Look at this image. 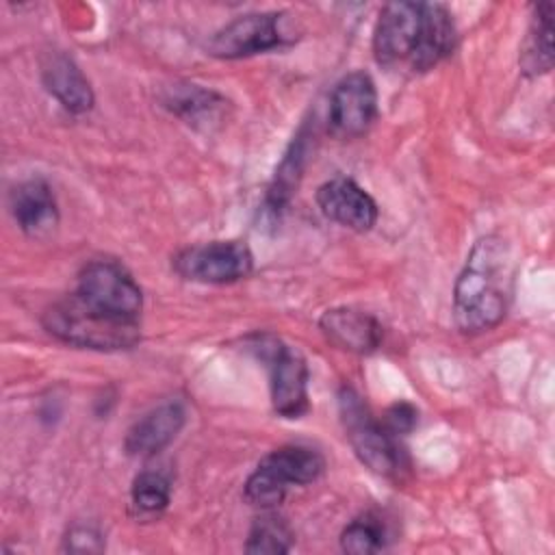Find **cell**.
Listing matches in <instances>:
<instances>
[{
    "instance_id": "14",
    "label": "cell",
    "mask_w": 555,
    "mask_h": 555,
    "mask_svg": "<svg viewBox=\"0 0 555 555\" xmlns=\"http://www.w3.org/2000/svg\"><path fill=\"white\" fill-rule=\"evenodd\" d=\"M41 80L46 89L69 113H87L93 106V89L80 67L63 52H50L41 63Z\"/></svg>"
},
{
    "instance_id": "11",
    "label": "cell",
    "mask_w": 555,
    "mask_h": 555,
    "mask_svg": "<svg viewBox=\"0 0 555 555\" xmlns=\"http://www.w3.org/2000/svg\"><path fill=\"white\" fill-rule=\"evenodd\" d=\"M321 212L356 232H369L377 221L375 199L351 178H332L317 189Z\"/></svg>"
},
{
    "instance_id": "6",
    "label": "cell",
    "mask_w": 555,
    "mask_h": 555,
    "mask_svg": "<svg viewBox=\"0 0 555 555\" xmlns=\"http://www.w3.org/2000/svg\"><path fill=\"white\" fill-rule=\"evenodd\" d=\"M173 269L184 280L230 284L251 273L254 256L243 241H210L182 249L173 258Z\"/></svg>"
},
{
    "instance_id": "23",
    "label": "cell",
    "mask_w": 555,
    "mask_h": 555,
    "mask_svg": "<svg viewBox=\"0 0 555 555\" xmlns=\"http://www.w3.org/2000/svg\"><path fill=\"white\" fill-rule=\"evenodd\" d=\"M65 551L72 553H100L104 548V538L93 525H74L65 535Z\"/></svg>"
},
{
    "instance_id": "8",
    "label": "cell",
    "mask_w": 555,
    "mask_h": 555,
    "mask_svg": "<svg viewBox=\"0 0 555 555\" xmlns=\"http://www.w3.org/2000/svg\"><path fill=\"white\" fill-rule=\"evenodd\" d=\"M377 115L375 82L366 72L343 76L330 95V128L334 134L351 139L369 130Z\"/></svg>"
},
{
    "instance_id": "2",
    "label": "cell",
    "mask_w": 555,
    "mask_h": 555,
    "mask_svg": "<svg viewBox=\"0 0 555 555\" xmlns=\"http://www.w3.org/2000/svg\"><path fill=\"white\" fill-rule=\"evenodd\" d=\"M41 323L59 340L98 351L130 349L141 338L139 321L106 314L82 301L76 293L48 306Z\"/></svg>"
},
{
    "instance_id": "13",
    "label": "cell",
    "mask_w": 555,
    "mask_h": 555,
    "mask_svg": "<svg viewBox=\"0 0 555 555\" xmlns=\"http://www.w3.org/2000/svg\"><path fill=\"white\" fill-rule=\"evenodd\" d=\"M319 327L330 343L351 353H371L382 343L379 321L358 308H330L321 314Z\"/></svg>"
},
{
    "instance_id": "7",
    "label": "cell",
    "mask_w": 555,
    "mask_h": 555,
    "mask_svg": "<svg viewBox=\"0 0 555 555\" xmlns=\"http://www.w3.org/2000/svg\"><path fill=\"white\" fill-rule=\"evenodd\" d=\"M282 13H247L223 28H219L206 43L208 54L217 59H241L251 56L284 43V33L280 28Z\"/></svg>"
},
{
    "instance_id": "5",
    "label": "cell",
    "mask_w": 555,
    "mask_h": 555,
    "mask_svg": "<svg viewBox=\"0 0 555 555\" xmlns=\"http://www.w3.org/2000/svg\"><path fill=\"white\" fill-rule=\"evenodd\" d=\"M76 295L89 306L128 321H139L143 293L132 275L113 260H91L78 275Z\"/></svg>"
},
{
    "instance_id": "3",
    "label": "cell",
    "mask_w": 555,
    "mask_h": 555,
    "mask_svg": "<svg viewBox=\"0 0 555 555\" xmlns=\"http://www.w3.org/2000/svg\"><path fill=\"white\" fill-rule=\"evenodd\" d=\"M325 470V457L304 444H286L267 453L245 481V499L256 507L282 503L291 486L317 481Z\"/></svg>"
},
{
    "instance_id": "15",
    "label": "cell",
    "mask_w": 555,
    "mask_h": 555,
    "mask_svg": "<svg viewBox=\"0 0 555 555\" xmlns=\"http://www.w3.org/2000/svg\"><path fill=\"white\" fill-rule=\"evenodd\" d=\"M455 46V26L449 9L438 2H423L421 33L410 59V67L425 72L451 54Z\"/></svg>"
},
{
    "instance_id": "16",
    "label": "cell",
    "mask_w": 555,
    "mask_h": 555,
    "mask_svg": "<svg viewBox=\"0 0 555 555\" xmlns=\"http://www.w3.org/2000/svg\"><path fill=\"white\" fill-rule=\"evenodd\" d=\"M11 212L15 223L30 236L46 234L59 219L54 193L41 178H30L13 189Z\"/></svg>"
},
{
    "instance_id": "10",
    "label": "cell",
    "mask_w": 555,
    "mask_h": 555,
    "mask_svg": "<svg viewBox=\"0 0 555 555\" xmlns=\"http://www.w3.org/2000/svg\"><path fill=\"white\" fill-rule=\"evenodd\" d=\"M423 2H388L379 11L373 33V54L379 65L412 59L421 33Z\"/></svg>"
},
{
    "instance_id": "18",
    "label": "cell",
    "mask_w": 555,
    "mask_h": 555,
    "mask_svg": "<svg viewBox=\"0 0 555 555\" xmlns=\"http://www.w3.org/2000/svg\"><path fill=\"white\" fill-rule=\"evenodd\" d=\"M163 102L176 115H180L182 119H186L189 124H195V126L197 124L208 126L219 115L223 104H228L219 93L204 89L199 85H193V82H182V85L169 87Z\"/></svg>"
},
{
    "instance_id": "19",
    "label": "cell",
    "mask_w": 555,
    "mask_h": 555,
    "mask_svg": "<svg viewBox=\"0 0 555 555\" xmlns=\"http://www.w3.org/2000/svg\"><path fill=\"white\" fill-rule=\"evenodd\" d=\"M306 156H308V139H306V134H297L293 139L288 152L284 154V158L275 171V178L269 186V193H267V210L271 215H280V210L288 204L291 195L295 193V189L301 180Z\"/></svg>"
},
{
    "instance_id": "17",
    "label": "cell",
    "mask_w": 555,
    "mask_h": 555,
    "mask_svg": "<svg viewBox=\"0 0 555 555\" xmlns=\"http://www.w3.org/2000/svg\"><path fill=\"white\" fill-rule=\"evenodd\" d=\"M520 69L527 76L546 74L553 67V4L533 7L531 24L520 50Z\"/></svg>"
},
{
    "instance_id": "21",
    "label": "cell",
    "mask_w": 555,
    "mask_h": 555,
    "mask_svg": "<svg viewBox=\"0 0 555 555\" xmlns=\"http://www.w3.org/2000/svg\"><path fill=\"white\" fill-rule=\"evenodd\" d=\"M386 546V527L375 514L353 518L340 533V548L349 555H371Z\"/></svg>"
},
{
    "instance_id": "4",
    "label": "cell",
    "mask_w": 555,
    "mask_h": 555,
    "mask_svg": "<svg viewBox=\"0 0 555 555\" xmlns=\"http://www.w3.org/2000/svg\"><path fill=\"white\" fill-rule=\"evenodd\" d=\"M338 412L347 431V440L358 460L377 475H397L403 466L399 440L382 425V421L371 414V410L353 388H340Z\"/></svg>"
},
{
    "instance_id": "24",
    "label": "cell",
    "mask_w": 555,
    "mask_h": 555,
    "mask_svg": "<svg viewBox=\"0 0 555 555\" xmlns=\"http://www.w3.org/2000/svg\"><path fill=\"white\" fill-rule=\"evenodd\" d=\"M416 421H418L416 408H414L412 403H405V401L392 403V405L386 410V414L382 416V425H384L395 438L405 436L408 431H412L414 425H416Z\"/></svg>"
},
{
    "instance_id": "1",
    "label": "cell",
    "mask_w": 555,
    "mask_h": 555,
    "mask_svg": "<svg viewBox=\"0 0 555 555\" xmlns=\"http://www.w3.org/2000/svg\"><path fill=\"white\" fill-rule=\"evenodd\" d=\"M509 299V251L503 238L483 236L466 256L453 286V321L464 334L496 327Z\"/></svg>"
},
{
    "instance_id": "12",
    "label": "cell",
    "mask_w": 555,
    "mask_h": 555,
    "mask_svg": "<svg viewBox=\"0 0 555 555\" xmlns=\"http://www.w3.org/2000/svg\"><path fill=\"white\" fill-rule=\"evenodd\" d=\"M186 410L180 401H167L145 412L126 434L124 449L132 457H150L163 451L184 427Z\"/></svg>"
},
{
    "instance_id": "9",
    "label": "cell",
    "mask_w": 555,
    "mask_h": 555,
    "mask_svg": "<svg viewBox=\"0 0 555 555\" xmlns=\"http://www.w3.org/2000/svg\"><path fill=\"white\" fill-rule=\"evenodd\" d=\"M267 353L271 371V405L284 418H299L308 412V364L291 345L271 340Z\"/></svg>"
},
{
    "instance_id": "22",
    "label": "cell",
    "mask_w": 555,
    "mask_h": 555,
    "mask_svg": "<svg viewBox=\"0 0 555 555\" xmlns=\"http://www.w3.org/2000/svg\"><path fill=\"white\" fill-rule=\"evenodd\" d=\"M169 496H171L169 481L165 475L156 470H143L132 481L130 501L141 516L160 514L169 505Z\"/></svg>"
},
{
    "instance_id": "20",
    "label": "cell",
    "mask_w": 555,
    "mask_h": 555,
    "mask_svg": "<svg viewBox=\"0 0 555 555\" xmlns=\"http://www.w3.org/2000/svg\"><path fill=\"white\" fill-rule=\"evenodd\" d=\"M295 542V533L291 529V525L280 518L278 514H262L254 520L249 533H247V542H245V551L260 555H282L288 553L291 546Z\"/></svg>"
}]
</instances>
